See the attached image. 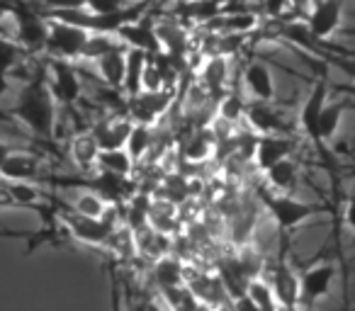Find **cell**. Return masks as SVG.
Returning a JSON list of instances; mask_svg holds the SVG:
<instances>
[{
	"instance_id": "4dcf8cb0",
	"label": "cell",
	"mask_w": 355,
	"mask_h": 311,
	"mask_svg": "<svg viewBox=\"0 0 355 311\" xmlns=\"http://www.w3.org/2000/svg\"><path fill=\"white\" fill-rule=\"evenodd\" d=\"M248 112V103L241 98L239 93H227L222 100H219V107H217V114L222 122H239L241 117H246Z\"/></svg>"
},
{
	"instance_id": "e575fe53",
	"label": "cell",
	"mask_w": 355,
	"mask_h": 311,
	"mask_svg": "<svg viewBox=\"0 0 355 311\" xmlns=\"http://www.w3.org/2000/svg\"><path fill=\"white\" fill-rule=\"evenodd\" d=\"M236 260L241 265V270L246 272L251 280L261 277V270H263V256L251 246H241V251L236 253Z\"/></svg>"
},
{
	"instance_id": "7bdbcfd3",
	"label": "cell",
	"mask_w": 355,
	"mask_h": 311,
	"mask_svg": "<svg viewBox=\"0 0 355 311\" xmlns=\"http://www.w3.org/2000/svg\"><path fill=\"white\" fill-rule=\"evenodd\" d=\"M146 301H148V299L137 301V304H132V309H129V311H146Z\"/></svg>"
},
{
	"instance_id": "f35d334b",
	"label": "cell",
	"mask_w": 355,
	"mask_h": 311,
	"mask_svg": "<svg viewBox=\"0 0 355 311\" xmlns=\"http://www.w3.org/2000/svg\"><path fill=\"white\" fill-rule=\"evenodd\" d=\"M345 224L355 231V197H350L348 207H345Z\"/></svg>"
},
{
	"instance_id": "6da1fadb",
	"label": "cell",
	"mask_w": 355,
	"mask_h": 311,
	"mask_svg": "<svg viewBox=\"0 0 355 311\" xmlns=\"http://www.w3.org/2000/svg\"><path fill=\"white\" fill-rule=\"evenodd\" d=\"M56 105L59 103L49 88V71L46 66H40L37 73L30 75V80L17 93L10 114L20 119L35 136L51 139L56 129Z\"/></svg>"
},
{
	"instance_id": "60d3db41",
	"label": "cell",
	"mask_w": 355,
	"mask_h": 311,
	"mask_svg": "<svg viewBox=\"0 0 355 311\" xmlns=\"http://www.w3.org/2000/svg\"><path fill=\"white\" fill-rule=\"evenodd\" d=\"M0 238H25V241H32V238H35V233H27V231H0Z\"/></svg>"
},
{
	"instance_id": "74e56055",
	"label": "cell",
	"mask_w": 355,
	"mask_h": 311,
	"mask_svg": "<svg viewBox=\"0 0 355 311\" xmlns=\"http://www.w3.org/2000/svg\"><path fill=\"white\" fill-rule=\"evenodd\" d=\"M232 311H261V309H258V304L251 299V296L243 294V296H236V299H234Z\"/></svg>"
},
{
	"instance_id": "30bf717a",
	"label": "cell",
	"mask_w": 355,
	"mask_h": 311,
	"mask_svg": "<svg viewBox=\"0 0 355 311\" xmlns=\"http://www.w3.org/2000/svg\"><path fill=\"white\" fill-rule=\"evenodd\" d=\"M295 151V141L285 134H261L256 139V148H253V159L256 166L266 173L268 168H272L275 163H280L282 159H290Z\"/></svg>"
},
{
	"instance_id": "8fae6325",
	"label": "cell",
	"mask_w": 355,
	"mask_h": 311,
	"mask_svg": "<svg viewBox=\"0 0 355 311\" xmlns=\"http://www.w3.org/2000/svg\"><path fill=\"white\" fill-rule=\"evenodd\" d=\"M132 117L129 114H112V117L100 119L93 127V136L98 141L100 151H107V148H124L127 146V139L132 134Z\"/></svg>"
},
{
	"instance_id": "f6af8a7d",
	"label": "cell",
	"mask_w": 355,
	"mask_h": 311,
	"mask_svg": "<svg viewBox=\"0 0 355 311\" xmlns=\"http://www.w3.org/2000/svg\"><path fill=\"white\" fill-rule=\"evenodd\" d=\"M256 3H263V0H256Z\"/></svg>"
},
{
	"instance_id": "5bb4252c",
	"label": "cell",
	"mask_w": 355,
	"mask_h": 311,
	"mask_svg": "<svg viewBox=\"0 0 355 311\" xmlns=\"http://www.w3.org/2000/svg\"><path fill=\"white\" fill-rule=\"evenodd\" d=\"M0 178L8 180V183H37L42 178L40 156L37 153L12 151L10 159L6 161V166L0 170Z\"/></svg>"
},
{
	"instance_id": "52a82bcc",
	"label": "cell",
	"mask_w": 355,
	"mask_h": 311,
	"mask_svg": "<svg viewBox=\"0 0 355 311\" xmlns=\"http://www.w3.org/2000/svg\"><path fill=\"white\" fill-rule=\"evenodd\" d=\"M114 37H117L124 46H129V49H141V51H146V54H161V49H163L161 37H158V30L148 12L144 17H139L137 22L124 25Z\"/></svg>"
},
{
	"instance_id": "44dd1931",
	"label": "cell",
	"mask_w": 355,
	"mask_h": 311,
	"mask_svg": "<svg viewBox=\"0 0 355 311\" xmlns=\"http://www.w3.org/2000/svg\"><path fill=\"white\" fill-rule=\"evenodd\" d=\"M148 64V54L141 49H127V73H124V85L122 90L127 93V98L141 93V80H144V69Z\"/></svg>"
},
{
	"instance_id": "8d00e7d4",
	"label": "cell",
	"mask_w": 355,
	"mask_h": 311,
	"mask_svg": "<svg viewBox=\"0 0 355 311\" xmlns=\"http://www.w3.org/2000/svg\"><path fill=\"white\" fill-rule=\"evenodd\" d=\"M261 6H263V12H266L268 17H280L282 12L292 6V3L290 0H263Z\"/></svg>"
},
{
	"instance_id": "e0dca14e",
	"label": "cell",
	"mask_w": 355,
	"mask_h": 311,
	"mask_svg": "<svg viewBox=\"0 0 355 311\" xmlns=\"http://www.w3.org/2000/svg\"><path fill=\"white\" fill-rule=\"evenodd\" d=\"M127 49L129 46H119V49L105 54L103 59L95 61V69H98L100 78L107 88L122 90L124 85V73H127Z\"/></svg>"
},
{
	"instance_id": "484cf974",
	"label": "cell",
	"mask_w": 355,
	"mask_h": 311,
	"mask_svg": "<svg viewBox=\"0 0 355 311\" xmlns=\"http://www.w3.org/2000/svg\"><path fill=\"white\" fill-rule=\"evenodd\" d=\"M98 153H100V146H98V141H95L93 132L78 134V136L73 139V143H71V156H73V161L83 170L93 168V166L98 163Z\"/></svg>"
},
{
	"instance_id": "d4e9b609",
	"label": "cell",
	"mask_w": 355,
	"mask_h": 311,
	"mask_svg": "<svg viewBox=\"0 0 355 311\" xmlns=\"http://www.w3.org/2000/svg\"><path fill=\"white\" fill-rule=\"evenodd\" d=\"M183 270L185 265L178 258L173 256H163L153 263V280L158 282V287H178V285H185L183 280Z\"/></svg>"
},
{
	"instance_id": "f546056e",
	"label": "cell",
	"mask_w": 355,
	"mask_h": 311,
	"mask_svg": "<svg viewBox=\"0 0 355 311\" xmlns=\"http://www.w3.org/2000/svg\"><path fill=\"white\" fill-rule=\"evenodd\" d=\"M246 294L256 301L261 311H280V304H277V296H275V292H272L270 282L261 280V277L248 282Z\"/></svg>"
},
{
	"instance_id": "7402d4cb",
	"label": "cell",
	"mask_w": 355,
	"mask_h": 311,
	"mask_svg": "<svg viewBox=\"0 0 355 311\" xmlns=\"http://www.w3.org/2000/svg\"><path fill=\"white\" fill-rule=\"evenodd\" d=\"M297 178H300V170L292 159H282L280 163H275L272 168L266 170V180L275 193H290L295 190Z\"/></svg>"
},
{
	"instance_id": "9c48e42d",
	"label": "cell",
	"mask_w": 355,
	"mask_h": 311,
	"mask_svg": "<svg viewBox=\"0 0 355 311\" xmlns=\"http://www.w3.org/2000/svg\"><path fill=\"white\" fill-rule=\"evenodd\" d=\"M336 267L331 263H321L309 270L302 272L300 277V306H311L319 299L329 294L331 285H334Z\"/></svg>"
},
{
	"instance_id": "7c38bea8",
	"label": "cell",
	"mask_w": 355,
	"mask_h": 311,
	"mask_svg": "<svg viewBox=\"0 0 355 311\" xmlns=\"http://www.w3.org/2000/svg\"><path fill=\"white\" fill-rule=\"evenodd\" d=\"M171 90H156V93H139L129 98V117L137 124H153V119L161 117L171 107Z\"/></svg>"
},
{
	"instance_id": "d6a6232c",
	"label": "cell",
	"mask_w": 355,
	"mask_h": 311,
	"mask_svg": "<svg viewBox=\"0 0 355 311\" xmlns=\"http://www.w3.org/2000/svg\"><path fill=\"white\" fill-rule=\"evenodd\" d=\"M71 207H73L78 214H83V217L100 219L105 214V209H107V202H105L98 193H93V190H83V193L73 199V204H71Z\"/></svg>"
},
{
	"instance_id": "9a60e30c",
	"label": "cell",
	"mask_w": 355,
	"mask_h": 311,
	"mask_svg": "<svg viewBox=\"0 0 355 311\" xmlns=\"http://www.w3.org/2000/svg\"><path fill=\"white\" fill-rule=\"evenodd\" d=\"M243 85H246L248 95H253L256 103H270L275 98V80L272 73L263 61H251L243 69Z\"/></svg>"
},
{
	"instance_id": "cb8c5ba5",
	"label": "cell",
	"mask_w": 355,
	"mask_h": 311,
	"mask_svg": "<svg viewBox=\"0 0 355 311\" xmlns=\"http://www.w3.org/2000/svg\"><path fill=\"white\" fill-rule=\"evenodd\" d=\"M98 166L105 173H114L122 175V178H129V173L134 170V159L129 156L127 148H107V151L98 153Z\"/></svg>"
},
{
	"instance_id": "f1b7e54d",
	"label": "cell",
	"mask_w": 355,
	"mask_h": 311,
	"mask_svg": "<svg viewBox=\"0 0 355 311\" xmlns=\"http://www.w3.org/2000/svg\"><path fill=\"white\" fill-rule=\"evenodd\" d=\"M158 37H161V44L171 51V59H180V56L188 51V39H185V32L178 25H156Z\"/></svg>"
},
{
	"instance_id": "8992f818",
	"label": "cell",
	"mask_w": 355,
	"mask_h": 311,
	"mask_svg": "<svg viewBox=\"0 0 355 311\" xmlns=\"http://www.w3.org/2000/svg\"><path fill=\"white\" fill-rule=\"evenodd\" d=\"M46 71H49V88L54 93L56 103L66 105V107H73L80 100V93H83V88H80V73L73 66V61L51 59L49 56Z\"/></svg>"
},
{
	"instance_id": "1f68e13d",
	"label": "cell",
	"mask_w": 355,
	"mask_h": 311,
	"mask_svg": "<svg viewBox=\"0 0 355 311\" xmlns=\"http://www.w3.org/2000/svg\"><path fill=\"white\" fill-rule=\"evenodd\" d=\"M153 143V136H151V124H137L134 122L132 127V134H129L127 139V151L129 156H132L134 161H139L144 156V153L148 151V146Z\"/></svg>"
},
{
	"instance_id": "ba28073f",
	"label": "cell",
	"mask_w": 355,
	"mask_h": 311,
	"mask_svg": "<svg viewBox=\"0 0 355 311\" xmlns=\"http://www.w3.org/2000/svg\"><path fill=\"white\" fill-rule=\"evenodd\" d=\"M343 20V0H314L306 15V27L316 39H329Z\"/></svg>"
},
{
	"instance_id": "2e32d148",
	"label": "cell",
	"mask_w": 355,
	"mask_h": 311,
	"mask_svg": "<svg viewBox=\"0 0 355 311\" xmlns=\"http://www.w3.org/2000/svg\"><path fill=\"white\" fill-rule=\"evenodd\" d=\"M270 287L277 296V304L282 306H297L300 304V277L295 275L290 265L285 260H280L272 267Z\"/></svg>"
},
{
	"instance_id": "5b68a950",
	"label": "cell",
	"mask_w": 355,
	"mask_h": 311,
	"mask_svg": "<svg viewBox=\"0 0 355 311\" xmlns=\"http://www.w3.org/2000/svg\"><path fill=\"white\" fill-rule=\"evenodd\" d=\"M88 39H90V32L83 30V27L49 20V39H46L44 54H49L51 59H66V61L80 59Z\"/></svg>"
},
{
	"instance_id": "ab89813d",
	"label": "cell",
	"mask_w": 355,
	"mask_h": 311,
	"mask_svg": "<svg viewBox=\"0 0 355 311\" xmlns=\"http://www.w3.org/2000/svg\"><path fill=\"white\" fill-rule=\"evenodd\" d=\"M15 151V148L12 146H8L6 141H3V139H0V170H3V166H6V161L10 159V153Z\"/></svg>"
},
{
	"instance_id": "83f0119b",
	"label": "cell",
	"mask_w": 355,
	"mask_h": 311,
	"mask_svg": "<svg viewBox=\"0 0 355 311\" xmlns=\"http://www.w3.org/2000/svg\"><path fill=\"white\" fill-rule=\"evenodd\" d=\"M343 112H345L343 103H326L324 112H321V117H319V139H321V143L336 136V132H338V127H340V119H343Z\"/></svg>"
},
{
	"instance_id": "836d02e7",
	"label": "cell",
	"mask_w": 355,
	"mask_h": 311,
	"mask_svg": "<svg viewBox=\"0 0 355 311\" xmlns=\"http://www.w3.org/2000/svg\"><path fill=\"white\" fill-rule=\"evenodd\" d=\"M119 42H114V35H90L88 44H85L83 49V56L80 59L85 61H98L103 59L105 54H110V51L119 49Z\"/></svg>"
},
{
	"instance_id": "7a4b0ae2",
	"label": "cell",
	"mask_w": 355,
	"mask_h": 311,
	"mask_svg": "<svg viewBox=\"0 0 355 311\" xmlns=\"http://www.w3.org/2000/svg\"><path fill=\"white\" fill-rule=\"evenodd\" d=\"M10 15L15 17V42L32 56L44 54L49 39V20L32 6L30 0H10Z\"/></svg>"
},
{
	"instance_id": "d590c367",
	"label": "cell",
	"mask_w": 355,
	"mask_h": 311,
	"mask_svg": "<svg viewBox=\"0 0 355 311\" xmlns=\"http://www.w3.org/2000/svg\"><path fill=\"white\" fill-rule=\"evenodd\" d=\"M212 143L214 139H209V134H195L193 139L185 146V159L188 161H205L212 153Z\"/></svg>"
},
{
	"instance_id": "ffe728a7",
	"label": "cell",
	"mask_w": 355,
	"mask_h": 311,
	"mask_svg": "<svg viewBox=\"0 0 355 311\" xmlns=\"http://www.w3.org/2000/svg\"><path fill=\"white\" fill-rule=\"evenodd\" d=\"M27 56H32V54L25 49V46L17 44V42L10 39V37L0 35V95H3V90H6L8 75H10Z\"/></svg>"
},
{
	"instance_id": "603a6c76",
	"label": "cell",
	"mask_w": 355,
	"mask_h": 311,
	"mask_svg": "<svg viewBox=\"0 0 355 311\" xmlns=\"http://www.w3.org/2000/svg\"><path fill=\"white\" fill-rule=\"evenodd\" d=\"M258 25V17L253 12H234L227 17H212L207 20V30L222 32V35H241V32H251Z\"/></svg>"
},
{
	"instance_id": "4316f807",
	"label": "cell",
	"mask_w": 355,
	"mask_h": 311,
	"mask_svg": "<svg viewBox=\"0 0 355 311\" xmlns=\"http://www.w3.org/2000/svg\"><path fill=\"white\" fill-rule=\"evenodd\" d=\"M229 78V64L224 56H209V61L202 69V83L207 85L209 93H222Z\"/></svg>"
},
{
	"instance_id": "ac0fdd59",
	"label": "cell",
	"mask_w": 355,
	"mask_h": 311,
	"mask_svg": "<svg viewBox=\"0 0 355 311\" xmlns=\"http://www.w3.org/2000/svg\"><path fill=\"white\" fill-rule=\"evenodd\" d=\"M134 246H137V253L151 258L153 263L163 256H171V253H168L171 251V236L156 231V229H151L148 224L134 231Z\"/></svg>"
},
{
	"instance_id": "277c9868",
	"label": "cell",
	"mask_w": 355,
	"mask_h": 311,
	"mask_svg": "<svg viewBox=\"0 0 355 311\" xmlns=\"http://www.w3.org/2000/svg\"><path fill=\"white\" fill-rule=\"evenodd\" d=\"M261 199L266 212L275 219L277 229H282V231H292V229H297L300 224H304L306 219L319 212L316 204L302 202V199L292 197L290 193H263Z\"/></svg>"
},
{
	"instance_id": "4fadbf2b",
	"label": "cell",
	"mask_w": 355,
	"mask_h": 311,
	"mask_svg": "<svg viewBox=\"0 0 355 311\" xmlns=\"http://www.w3.org/2000/svg\"><path fill=\"white\" fill-rule=\"evenodd\" d=\"M326 98H329V85L326 80H316L311 93L306 95L304 105H302V112H300V124H302V132L316 143L321 146V139H319V117L326 107Z\"/></svg>"
},
{
	"instance_id": "3957f363",
	"label": "cell",
	"mask_w": 355,
	"mask_h": 311,
	"mask_svg": "<svg viewBox=\"0 0 355 311\" xmlns=\"http://www.w3.org/2000/svg\"><path fill=\"white\" fill-rule=\"evenodd\" d=\"M54 214L59 217V222L64 224L66 233L76 238V241H83L88 246H107L112 233L117 229H110L103 219H93V217H83V214L76 212L71 204L61 202V199H49Z\"/></svg>"
},
{
	"instance_id": "ee69618b",
	"label": "cell",
	"mask_w": 355,
	"mask_h": 311,
	"mask_svg": "<svg viewBox=\"0 0 355 311\" xmlns=\"http://www.w3.org/2000/svg\"><path fill=\"white\" fill-rule=\"evenodd\" d=\"M280 311H302V306L300 304H297V306H282Z\"/></svg>"
},
{
	"instance_id": "b9f144b4",
	"label": "cell",
	"mask_w": 355,
	"mask_h": 311,
	"mask_svg": "<svg viewBox=\"0 0 355 311\" xmlns=\"http://www.w3.org/2000/svg\"><path fill=\"white\" fill-rule=\"evenodd\" d=\"M292 8H297V10H304V8H309L314 0H290Z\"/></svg>"
},
{
	"instance_id": "d6986e66",
	"label": "cell",
	"mask_w": 355,
	"mask_h": 311,
	"mask_svg": "<svg viewBox=\"0 0 355 311\" xmlns=\"http://www.w3.org/2000/svg\"><path fill=\"white\" fill-rule=\"evenodd\" d=\"M246 117L258 134H282V129H285V122H282L280 114L270 107V103H256V100H253V103L248 105Z\"/></svg>"
}]
</instances>
